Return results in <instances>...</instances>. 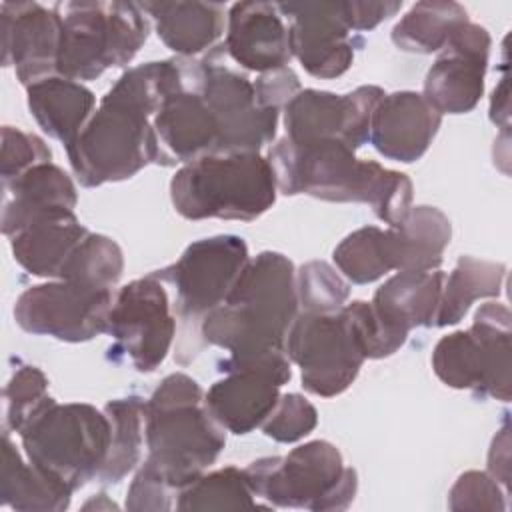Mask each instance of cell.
Here are the masks:
<instances>
[{
    "label": "cell",
    "mask_w": 512,
    "mask_h": 512,
    "mask_svg": "<svg viewBox=\"0 0 512 512\" xmlns=\"http://www.w3.org/2000/svg\"><path fill=\"white\" fill-rule=\"evenodd\" d=\"M182 84L180 56L126 70L66 146L76 180L84 188H94L132 178L144 166L158 164L152 118L164 98Z\"/></svg>",
    "instance_id": "obj_1"
},
{
    "label": "cell",
    "mask_w": 512,
    "mask_h": 512,
    "mask_svg": "<svg viewBox=\"0 0 512 512\" xmlns=\"http://www.w3.org/2000/svg\"><path fill=\"white\" fill-rule=\"evenodd\" d=\"M296 270L280 252H260L240 272L226 300L200 324L204 344L228 352L220 370H266L284 384L292 378L286 336L298 316Z\"/></svg>",
    "instance_id": "obj_2"
},
{
    "label": "cell",
    "mask_w": 512,
    "mask_h": 512,
    "mask_svg": "<svg viewBox=\"0 0 512 512\" xmlns=\"http://www.w3.org/2000/svg\"><path fill=\"white\" fill-rule=\"evenodd\" d=\"M268 162L278 192L286 196L370 204L388 226H396L412 208V182L406 174L356 158V150L336 138L296 144L282 136L270 146Z\"/></svg>",
    "instance_id": "obj_3"
},
{
    "label": "cell",
    "mask_w": 512,
    "mask_h": 512,
    "mask_svg": "<svg viewBox=\"0 0 512 512\" xmlns=\"http://www.w3.org/2000/svg\"><path fill=\"white\" fill-rule=\"evenodd\" d=\"M144 466L176 492L216 462L224 428L210 414L204 390L188 374H168L146 400Z\"/></svg>",
    "instance_id": "obj_4"
},
{
    "label": "cell",
    "mask_w": 512,
    "mask_h": 512,
    "mask_svg": "<svg viewBox=\"0 0 512 512\" xmlns=\"http://www.w3.org/2000/svg\"><path fill=\"white\" fill-rule=\"evenodd\" d=\"M276 192L260 152H212L182 164L170 180L172 206L186 220L250 222L272 208Z\"/></svg>",
    "instance_id": "obj_5"
},
{
    "label": "cell",
    "mask_w": 512,
    "mask_h": 512,
    "mask_svg": "<svg viewBox=\"0 0 512 512\" xmlns=\"http://www.w3.org/2000/svg\"><path fill=\"white\" fill-rule=\"evenodd\" d=\"M56 74L84 82L128 64L148 38L150 18L136 2H64Z\"/></svg>",
    "instance_id": "obj_6"
},
{
    "label": "cell",
    "mask_w": 512,
    "mask_h": 512,
    "mask_svg": "<svg viewBox=\"0 0 512 512\" xmlns=\"http://www.w3.org/2000/svg\"><path fill=\"white\" fill-rule=\"evenodd\" d=\"M244 472L254 496L276 508L346 510L358 490L356 470L344 466L340 450L326 440L300 444L286 456L258 458Z\"/></svg>",
    "instance_id": "obj_7"
},
{
    "label": "cell",
    "mask_w": 512,
    "mask_h": 512,
    "mask_svg": "<svg viewBox=\"0 0 512 512\" xmlns=\"http://www.w3.org/2000/svg\"><path fill=\"white\" fill-rule=\"evenodd\" d=\"M28 462L62 480L72 492L94 480L110 446L106 412L54 398L20 430Z\"/></svg>",
    "instance_id": "obj_8"
},
{
    "label": "cell",
    "mask_w": 512,
    "mask_h": 512,
    "mask_svg": "<svg viewBox=\"0 0 512 512\" xmlns=\"http://www.w3.org/2000/svg\"><path fill=\"white\" fill-rule=\"evenodd\" d=\"M510 334V310L500 302H486L468 330L436 342L432 370L450 388L510 402Z\"/></svg>",
    "instance_id": "obj_9"
},
{
    "label": "cell",
    "mask_w": 512,
    "mask_h": 512,
    "mask_svg": "<svg viewBox=\"0 0 512 512\" xmlns=\"http://www.w3.org/2000/svg\"><path fill=\"white\" fill-rule=\"evenodd\" d=\"M248 246L240 236L218 234L192 242L182 256L154 274L174 286L176 316L192 342L200 338L202 320L218 308L248 264ZM182 342V344H184Z\"/></svg>",
    "instance_id": "obj_10"
},
{
    "label": "cell",
    "mask_w": 512,
    "mask_h": 512,
    "mask_svg": "<svg viewBox=\"0 0 512 512\" xmlns=\"http://www.w3.org/2000/svg\"><path fill=\"white\" fill-rule=\"evenodd\" d=\"M286 354L300 368L302 388L322 398L348 390L366 360L344 308L332 314L298 312L286 336Z\"/></svg>",
    "instance_id": "obj_11"
},
{
    "label": "cell",
    "mask_w": 512,
    "mask_h": 512,
    "mask_svg": "<svg viewBox=\"0 0 512 512\" xmlns=\"http://www.w3.org/2000/svg\"><path fill=\"white\" fill-rule=\"evenodd\" d=\"M106 332L116 342L114 350L128 356L138 372H152L164 362L176 336V314L154 272L118 290Z\"/></svg>",
    "instance_id": "obj_12"
},
{
    "label": "cell",
    "mask_w": 512,
    "mask_h": 512,
    "mask_svg": "<svg viewBox=\"0 0 512 512\" xmlns=\"http://www.w3.org/2000/svg\"><path fill=\"white\" fill-rule=\"evenodd\" d=\"M112 292L68 280L26 288L14 304L16 324L36 336L62 342H88L108 330Z\"/></svg>",
    "instance_id": "obj_13"
},
{
    "label": "cell",
    "mask_w": 512,
    "mask_h": 512,
    "mask_svg": "<svg viewBox=\"0 0 512 512\" xmlns=\"http://www.w3.org/2000/svg\"><path fill=\"white\" fill-rule=\"evenodd\" d=\"M220 50L202 58V98L218 124L216 152H260L276 136L278 110L262 108L256 100L254 82L224 66Z\"/></svg>",
    "instance_id": "obj_14"
},
{
    "label": "cell",
    "mask_w": 512,
    "mask_h": 512,
    "mask_svg": "<svg viewBox=\"0 0 512 512\" xmlns=\"http://www.w3.org/2000/svg\"><path fill=\"white\" fill-rule=\"evenodd\" d=\"M384 94L378 86H358L348 94L300 90L284 106V136L296 144L336 138L358 150L368 142L370 120Z\"/></svg>",
    "instance_id": "obj_15"
},
{
    "label": "cell",
    "mask_w": 512,
    "mask_h": 512,
    "mask_svg": "<svg viewBox=\"0 0 512 512\" xmlns=\"http://www.w3.org/2000/svg\"><path fill=\"white\" fill-rule=\"evenodd\" d=\"M182 64V88L168 94L152 118L162 166L188 164L218 150V124L200 92L204 62L182 56Z\"/></svg>",
    "instance_id": "obj_16"
},
{
    "label": "cell",
    "mask_w": 512,
    "mask_h": 512,
    "mask_svg": "<svg viewBox=\"0 0 512 512\" xmlns=\"http://www.w3.org/2000/svg\"><path fill=\"white\" fill-rule=\"evenodd\" d=\"M490 42L488 30L468 20L440 50L422 90L440 114H466L476 108L484 94Z\"/></svg>",
    "instance_id": "obj_17"
},
{
    "label": "cell",
    "mask_w": 512,
    "mask_h": 512,
    "mask_svg": "<svg viewBox=\"0 0 512 512\" xmlns=\"http://www.w3.org/2000/svg\"><path fill=\"white\" fill-rule=\"evenodd\" d=\"M278 12L288 18V44L292 56L316 78H338L354 60L342 12V2H282Z\"/></svg>",
    "instance_id": "obj_18"
},
{
    "label": "cell",
    "mask_w": 512,
    "mask_h": 512,
    "mask_svg": "<svg viewBox=\"0 0 512 512\" xmlns=\"http://www.w3.org/2000/svg\"><path fill=\"white\" fill-rule=\"evenodd\" d=\"M2 18V64L12 66L26 88L56 74L62 16L38 2H4Z\"/></svg>",
    "instance_id": "obj_19"
},
{
    "label": "cell",
    "mask_w": 512,
    "mask_h": 512,
    "mask_svg": "<svg viewBox=\"0 0 512 512\" xmlns=\"http://www.w3.org/2000/svg\"><path fill=\"white\" fill-rule=\"evenodd\" d=\"M442 114L412 90L384 94L370 120L368 142L388 160L416 162L430 148Z\"/></svg>",
    "instance_id": "obj_20"
},
{
    "label": "cell",
    "mask_w": 512,
    "mask_h": 512,
    "mask_svg": "<svg viewBox=\"0 0 512 512\" xmlns=\"http://www.w3.org/2000/svg\"><path fill=\"white\" fill-rule=\"evenodd\" d=\"M224 52L246 70L270 72L292 58L288 28L270 2H236L226 16Z\"/></svg>",
    "instance_id": "obj_21"
},
{
    "label": "cell",
    "mask_w": 512,
    "mask_h": 512,
    "mask_svg": "<svg viewBox=\"0 0 512 512\" xmlns=\"http://www.w3.org/2000/svg\"><path fill=\"white\" fill-rule=\"evenodd\" d=\"M2 188V232L8 238L40 220L72 214L78 202L74 182L52 162L30 168Z\"/></svg>",
    "instance_id": "obj_22"
},
{
    "label": "cell",
    "mask_w": 512,
    "mask_h": 512,
    "mask_svg": "<svg viewBox=\"0 0 512 512\" xmlns=\"http://www.w3.org/2000/svg\"><path fill=\"white\" fill-rule=\"evenodd\" d=\"M284 382L266 370L242 368L226 372L204 392L214 420L232 434H248L270 416Z\"/></svg>",
    "instance_id": "obj_23"
},
{
    "label": "cell",
    "mask_w": 512,
    "mask_h": 512,
    "mask_svg": "<svg viewBox=\"0 0 512 512\" xmlns=\"http://www.w3.org/2000/svg\"><path fill=\"white\" fill-rule=\"evenodd\" d=\"M444 276L440 270L396 272L374 292L370 304L390 330L408 338L418 326H434Z\"/></svg>",
    "instance_id": "obj_24"
},
{
    "label": "cell",
    "mask_w": 512,
    "mask_h": 512,
    "mask_svg": "<svg viewBox=\"0 0 512 512\" xmlns=\"http://www.w3.org/2000/svg\"><path fill=\"white\" fill-rule=\"evenodd\" d=\"M158 38L178 56L194 58L222 36L226 12L216 2H144Z\"/></svg>",
    "instance_id": "obj_25"
},
{
    "label": "cell",
    "mask_w": 512,
    "mask_h": 512,
    "mask_svg": "<svg viewBox=\"0 0 512 512\" xmlns=\"http://www.w3.org/2000/svg\"><path fill=\"white\" fill-rule=\"evenodd\" d=\"M28 110L50 138L68 146L94 114L96 98L82 82L60 74L26 88Z\"/></svg>",
    "instance_id": "obj_26"
},
{
    "label": "cell",
    "mask_w": 512,
    "mask_h": 512,
    "mask_svg": "<svg viewBox=\"0 0 512 512\" xmlns=\"http://www.w3.org/2000/svg\"><path fill=\"white\" fill-rule=\"evenodd\" d=\"M72 490L38 468L24 462L10 440V432L2 434V470H0V504L16 512H62L70 506Z\"/></svg>",
    "instance_id": "obj_27"
},
{
    "label": "cell",
    "mask_w": 512,
    "mask_h": 512,
    "mask_svg": "<svg viewBox=\"0 0 512 512\" xmlns=\"http://www.w3.org/2000/svg\"><path fill=\"white\" fill-rule=\"evenodd\" d=\"M450 238L452 226L440 208L412 206L396 226H388L394 270H438Z\"/></svg>",
    "instance_id": "obj_28"
},
{
    "label": "cell",
    "mask_w": 512,
    "mask_h": 512,
    "mask_svg": "<svg viewBox=\"0 0 512 512\" xmlns=\"http://www.w3.org/2000/svg\"><path fill=\"white\" fill-rule=\"evenodd\" d=\"M86 234L88 230L72 212L26 226L10 236V248L14 260L28 274L58 278L68 256Z\"/></svg>",
    "instance_id": "obj_29"
},
{
    "label": "cell",
    "mask_w": 512,
    "mask_h": 512,
    "mask_svg": "<svg viewBox=\"0 0 512 512\" xmlns=\"http://www.w3.org/2000/svg\"><path fill=\"white\" fill-rule=\"evenodd\" d=\"M506 266L500 262L460 256L454 270L444 276L434 326L458 324L480 298H496L502 292Z\"/></svg>",
    "instance_id": "obj_30"
},
{
    "label": "cell",
    "mask_w": 512,
    "mask_h": 512,
    "mask_svg": "<svg viewBox=\"0 0 512 512\" xmlns=\"http://www.w3.org/2000/svg\"><path fill=\"white\" fill-rule=\"evenodd\" d=\"M104 412L110 422V446L96 480L102 484H118L140 464L142 442L146 440V400L138 396L116 398L104 406Z\"/></svg>",
    "instance_id": "obj_31"
},
{
    "label": "cell",
    "mask_w": 512,
    "mask_h": 512,
    "mask_svg": "<svg viewBox=\"0 0 512 512\" xmlns=\"http://www.w3.org/2000/svg\"><path fill=\"white\" fill-rule=\"evenodd\" d=\"M466 22L468 12L458 2H416L392 28V42L404 52H440Z\"/></svg>",
    "instance_id": "obj_32"
},
{
    "label": "cell",
    "mask_w": 512,
    "mask_h": 512,
    "mask_svg": "<svg viewBox=\"0 0 512 512\" xmlns=\"http://www.w3.org/2000/svg\"><path fill=\"white\" fill-rule=\"evenodd\" d=\"M176 510H244L256 508L254 496L244 468L224 466L214 472H204L190 484L178 490Z\"/></svg>",
    "instance_id": "obj_33"
},
{
    "label": "cell",
    "mask_w": 512,
    "mask_h": 512,
    "mask_svg": "<svg viewBox=\"0 0 512 512\" xmlns=\"http://www.w3.org/2000/svg\"><path fill=\"white\" fill-rule=\"evenodd\" d=\"M334 264L338 272L352 284H370L394 270L388 230L364 226L348 234L334 248Z\"/></svg>",
    "instance_id": "obj_34"
},
{
    "label": "cell",
    "mask_w": 512,
    "mask_h": 512,
    "mask_svg": "<svg viewBox=\"0 0 512 512\" xmlns=\"http://www.w3.org/2000/svg\"><path fill=\"white\" fill-rule=\"evenodd\" d=\"M122 272L124 256L120 246L104 234L88 232L68 256L56 280H68L88 288L112 292Z\"/></svg>",
    "instance_id": "obj_35"
},
{
    "label": "cell",
    "mask_w": 512,
    "mask_h": 512,
    "mask_svg": "<svg viewBox=\"0 0 512 512\" xmlns=\"http://www.w3.org/2000/svg\"><path fill=\"white\" fill-rule=\"evenodd\" d=\"M296 294L300 312L332 314L346 306L350 284L330 264L312 260L296 272Z\"/></svg>",
    "instance_id": "obj_36"
},
{
    "label": "cell",
    "mask_w": 512,
    "mask_h": 512,
    "mask_svg": "<svg viewBox=\"0 0 512 512\" xmlns=\"http://www.w3.org/2000/svg\"><path fill=\"white\" fill-rule=\"evenodd\" d=\"M50 400L46 374L30 364L20 366L4 388V430L20 434Z\"/></svg>",
    "instance_id": "obj_37"
},
{
    "label": "cell",
    "mask_w": 512,
    "mask_h": 512,
    "mask_svg": "<svg viewBox=\"0 0 512 512\" xmlns=\"http://www.w3.org/2000/svg\"><path fill=\"white\" fill-rule=\"evenodd\" d=\"M318 424L316 408L296 392L282 394L270 412V416L262 422V432L282 444H292L308 436Z\"/></svg>",
    "instance_id": "obj_38"
},
{
    "label": "cell",
    "mask_w": 512,
    "mask_h": 512,
    "mask_svg": "<svg viewBox=\"0 0 512 512\" xmlns=\"http://www.w3.org/2000/svg\"><path fill=\"white\" fill-rule=\"evenodd\" d=\"M344 312L354 328L358 344L366 358L378 360L394 354L404 342L406 336L390 330L374 312L372 304L366 300H354L344 306Z\"/></svg>",
    "instance_id": "obj_39"
},
{
    "label": "cell",
    "mask_w": 512,
    "mask_h": 512,
    "mask_svg": "<svg viewBox=\"0 0 512 512\" xmlns=\"http://www.w3.org/2000/svg\"><path fill=\"white\" fill-rule=\"evenodd\" d=\"M52 152L48 144L30 132L14 126H2V152H0V176L2 184H8L28 172L30 168L50 162Z\"/></svg>",
    "instance_id": "obj_40"
},
{
    "label": "cell",
    "mask_w": 512,
    "mask_h": 512,
    "mask_svg": "<svg viewBox=\"0 0 512 512\" xmlns=\"http://www.w3.org/2000/svg\"><path fill=\"white\" fill-rule=\"evenodd\" d=\"M508 492L488 474L480 470H468L458 476L448 492L450 510H486L502 512L506 510Z\"/></svg>",
    "instance_id": "obj_41"
},
{
    "label": "cell",
    "mask_w": 512,
    "mask_h": 512,
    "mask_svg": "<svg viewBox=\"0 0 512 512\" xmlns=\"http://www.w3.org/2000/svg\"><path fill=\"white\" fill-rule=\"evenodd\" d=\"M176 494L174 488L142 464L134 474L124 506L132 512H166L176 506L172 500Z\"/></svg>",
    "instance_id": "obj_42"
},
{
    "label": "cell",
    "mask_w": 512,
    "mask_h": 512,
    "mask_svg": "<svg viewBox=\"0 0 512 512\" xmlns=\"http://www.w3.org/2000/svg\"><path fill=\"white\" fill-rule=\"evenodd\" d=\"M300 82L298 76L294 74L292 68L284 66L278 70H270L258 76L254 82V92L256 100L262 108L270 110H284V106L300 92Z\"/></svg>",
    "instance_id": "obj_43"
},
{
    "label": "cell",
    "mask_w": 512,
    "mask_h": 512,
    "mask_svg": "<svg viewBox=\"0 0 512 512\" xmlns=\"http://www.w3.org/2000/svg\"><path fill=\"white\" fill-rule=\"evenodd\" d=\"M402 8L398 0H384V2H342L344 20L350 30L364 32L376 28L382 20L394 16Z\"/></svg>",
    "instance_id": "obj_44"
},
{
    "label": "cell",
    "mask_w": 512,
    "mask_h": 512,
    "mask_svg": "<svg viewBox=\"0 0 512 512\" xmlns=\"http://www.w3.org/2000/svg\"><path fill=\"white\" fill-rule=\"evenodd\" d=\"M488 474L508 492L510 482V428L508 420L498 430L488 452Z\"/></svg>",
    "instance_id": "obj_45"
},
{
    "label": "cell",
    "mask_w": 512,
    "mask_h": 512,
    "mask_svg": "<svg viewBox=\"0 0 512 512\" xmlns=\"http://www.w3.org/2000/svg\"><path fill=\"white\" fill-rule=\"evenodd\" d=\"M510 100H508V76L502 78L500 86L492 94V104H490V120L498 124L504 132L508 130V120H510Z\"/></svg>",
    "instance_id": "obj_46"
},
{
    "label": "cell",
    "mask_w": 512,
    "mask_h": 512,
    "mask_svg": "<svg viewBox=\"0 0 512 512\" xmlns=\"http://www.w3.org/2000/svg\"><path fill=\"white\" fill-rule=\"evenodd\" d=\"M92 508H96V510H102V508H104V510H112V508H114V510H116L118 506H116L114 502H110V500L106 498V494H98V502H96V498H92L90 502L84 504V510H92Z\"/></svg>",
    "instance_id": "obj_47"
}]
</instances>
